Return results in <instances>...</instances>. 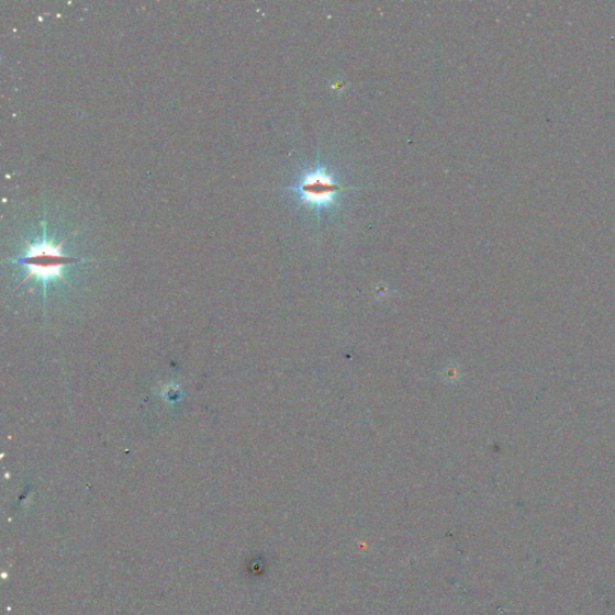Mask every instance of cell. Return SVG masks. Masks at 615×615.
I'll list each match as a JSON object with an SVG mask.
<instances>
[{
	"mask_svg": "<svg viewBox=\"0 0 615 615\" xmlns=\"http://www.w3.org/2000/svg\"><path fill=\"white\" fill-rule=\"evenodd\" d=\"M63 243L64 241L57 246L53 242L44 239L35 243V245H30L27 253L16 260L18 264L27 268L29 276L25 277L24 281L36 277L43 280L46 286L51 280L63 279L62 268L80 261L62 253Z\"/></svg>",
	"mask_w": 615,
	"mask_h": 615,
	"instance_id": "2",
	"label": "cell"
},
{
	"mask_svg": "<svg viewBox=\"0 0 615 615\" xmlns=\"http://www.w3.org/2000/svg\"><path fill=\"white\" fill-rule=\"evenodd\" d=\"M344 186L336 181L335 175L329 172L322 163L302 172L298 182L288 190L297 194L304 206L315 211L335 206Z\"/></svg>",
	"mask_w": 615,
	"mask_h": 615,
	"instance_id": "1",
	"label": "cell"
}]
</instances>
